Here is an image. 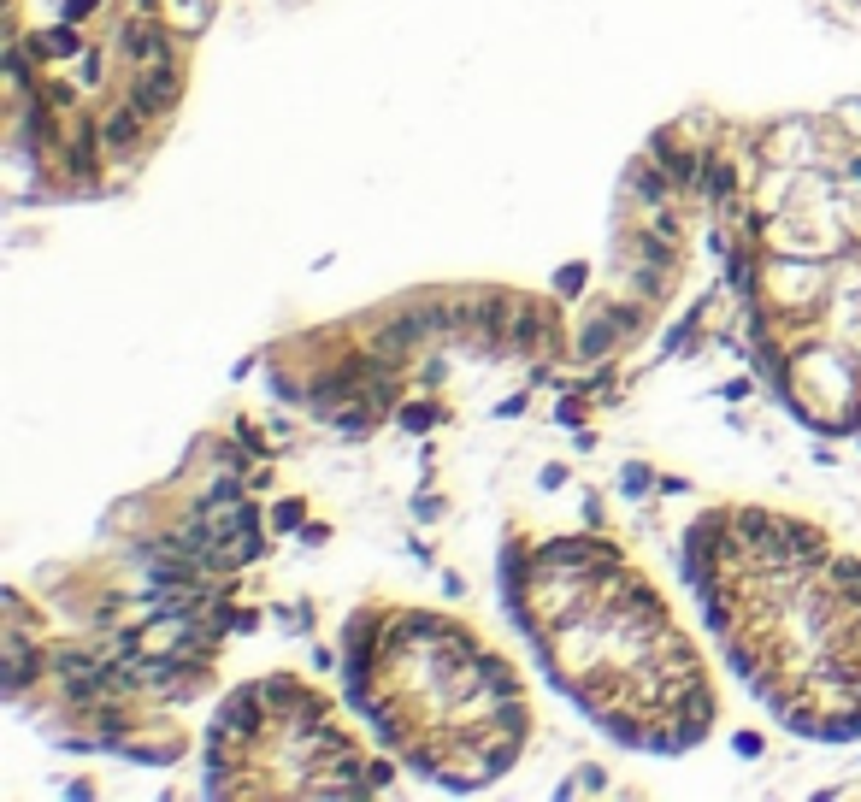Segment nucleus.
I'll return each instance as SVG.
<instances>
[{
    "label": "nucleus",
    "mask_w": 861,
    "mask_h": 802,
    "mask_svg": "<svg viewBox=\"0 0 861 802\" xmlns=\"http://www.w3.org/2000/svg\"><path fill=\"white\" fill-rule=\"evenodd\" d=\"M684 584L732 679L808 744H861V555L820 519L714 501L684 531Z\"/></svg>",
    "instance_id": "nucleus-1"
},
{
    "label": "nucleus",
    "mask_w": 861,
    "mask_h": 802,
    "mask_svg": "<svg viewBox=\"0 0 861 802\" xmlns=\"http://www.w3.org/2000/svg\"><path fill=\"white\" fill-rule=\"evenodd\" d=\"M502 608L584 720L638 756H691L720 725L708 655L672 602L602 531H514Z\"/></svg>",
    "instance_id": "nucleus-2"
},
{
    "label": "nucleus",
    "mask_w": 861,
    "mask_h": 802,
    "mask_svg": "<svg viewBox=\"0 0 861 802\" xmlns=\"http://www.w3.org/2000/svg\"><path fill=\"white\" fill-rule=\"evenodd\" d=\"M726 248L773 401L820 437H861V159L796 130L750 171Z\"/></svg>",
    "instance_id": "nucleus-3"
},
{
    "label": "nucleus",
    "mask_w": 861,
    "mask_h": 802,
    "mask_svg": "<svg viewBox=\"0 0 861 802\" xmlns=\"http://www.w3.org/2000/svg\"><path fill=\"white\" fill-rule=\"evenodd\" d=\"M343 696L384 756L443 791H490L531 749L519 667L460 613L425 602H360L336 643Z\"/></svg>",
    "instance_id": "nucleus-4"
},
{
    "label": "nucleus",
    "mask_w": 861,
    "mask_h": 802,
    "mask_svg": "<svg viewBox=\"0 0 861 802\" xmlns=\"http://www.w3.org/2000/svg\"><path fill=\"white\" fill-rule=\"evenodd\" d=\"M207 797L224 802H343L390 791V761L343 725L331 691L302 673H260L219 702L201 749Z\"/></svg>",
    "instance_id": "nucleus-5"
}]
</instances>
